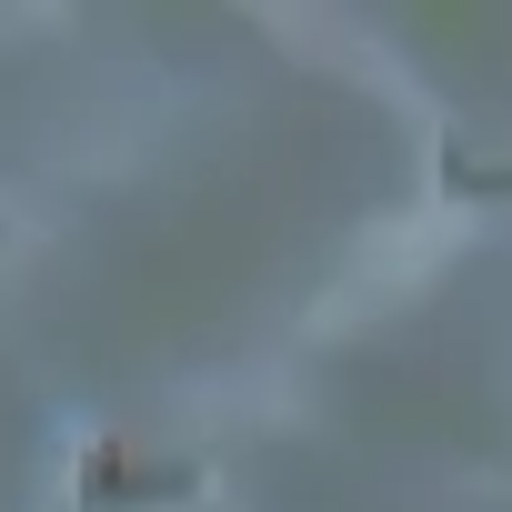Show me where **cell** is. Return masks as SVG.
I'll return each instance as SVG.
<instances>
[{
    "mask_svg": "<svg viewBox=\"0 0 512 512\" xmlns=\"http://www.w3.org/2000/svg\"><path fill=\"white\" fill-rule=\"evenodd\" d=\"M442 251H452V221H442V211L372 221V231H362V251H352V272H342V292L322 302V332H342V312H352V302H392V292L432 282V272H442Z\"/></svg>",
    "mask_w": 512,
    "mask_h": 512,
    "instance_id": "1",
    "label": "cell"
},
{
    "mask_svg": "<svg viewBox=\"0 0 512 512\" xmlns=\"http://www.w3.org/2000/svg\"><path fill=\"white\" fill-rule=\"evenodd\" d=\"M272 31H282V41H312V51H332V61H352V71H382V51H372V41H352L342 21H312V11H282Z\"/></svg>",
    "mask_w": 512,
    "mask_h": 512,
    "instance_id": "2",
    "label": "cell"
}]
</instances>
